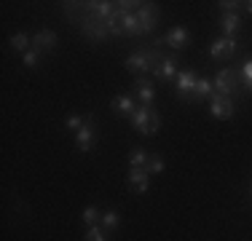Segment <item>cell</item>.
<instances>
[{
  "mask_svg": "<svg viewBox=\"0 0 252 241\" xmlns=\"http://www.w3.org/2000/svg\"><path fill=\"white\" fill-rule=\"evenodd\" d=\"M218 5L223 8V14H228V11H236L242 3H236V0H223V3H218Z\"/></svg>",
  "mask_w": 252,
  "mask_h": 241,
  "instance_id": "f1b7e54d",
  "label": "cell"
},
{
  "mask_svg": "<svg viewBox=\"0 0 252 241\" xmlns=\"http://www.w3.org/2000/svg\"><path fill=\"white\" fill-rule=\"evenodd\" d=\"M30 43H32V40H30L25 32H16L14 38H11V46H14L19 54H27V51H30Z\"/></svg>",
  "mask_w": 252,
  "mask_h": 241,
  "instance_id": "44dd1931",
  "label": "cell"
},
{
  "mask_svg": "<svg viewBox=\"0 0 252 241\" xmlns=\"http://www.w3.org/2000/svg\"><path fill=\"white\" fill-rule=\"evenodd\" d=\"M158 129H161V116H158V110H153V118H151V134H156Z\"/></svg>",
  "mask_w": 252,
  "mask_h": 241,
  "instance_id": "f546056e",
  "label": "cell"
},
{
  "mask_svg": "<svg viewBox=\"0 0 252 241\" xmlns=\"http://www.w3.org/2000/svg\"><path fill=\"white\" fill-rule=\"evenodd\" d=\"M151 118H153V107H137V113L131 116V126H134L140 134H151Z\"/></svg>",
  "mask_w": 252,
  "mask_h": 241,
  "instance_id": "8fae6325",
  "label": "cell"
},
{
  "mask_svg": "<svg viewBox=\"0 0 252 241\" xmlns=\"http://www.w3.org/2000/svg\"><path fill=\"white\" fill-rule=\"evenodd\" d=\"M121 27H124V35H129V38L145 35V27L137 19V11H121Z\"/></svg>",
  "mask_w": 252,
  "mask_h": 241,
  "instance_id": "ba28073f",
  "label": "cell"
},
{
  "mask_svg": "<svg viewBox=\"0 0 252 241\" xmlns=\"http://www.w3.org/2000/svg\"><path fill=\"white\" fill-rule=\"evenodd\" d=\"M177 59L175 57H164L158 64L153 67V78L156 81H172V78H177Z\"/></svg>",
  "mask_w": 252,
  "mask_h": 241,
  "instance_id": "9c48e42d",
  "label": "cell"
},
{
  "mask_svg": "<svg viewBox=\"0 0 252 241\" xmlns=\"http://www.w3.org/2000/svg\"><path fill=\"white\" fill-rule=\"evenodd\" d=\"M161 169H164V161H161L158 155H151V158H148V174H158Z\"/></svg>",
  "mask_w": 252,
  "mask_h": 241,
  "instance_id": "4316f807",
  "label": "cell"
},
{
  "mask_svg": "<svg viewBox=\"0 0 252 241\" xmlns=\"http://www.w3.org/2000/svg\"><path fill=\"white\" fill-rule=\"evenodd\" d=\"M244 5H247V11H250V14H252V0H250V3H244Z\"/></svg>",
  "mask_w": 252,
  "mask_h": 241,
  "instance_id": "4dcf8cb0",
  "label": "cell"
},
{
  "mask_svg": "<svg viewBox=\"0 0 252 241\" xmlns=\"http://www.w3.org/2000/svg\"><path fill=\"white\" fill-rule=\"evenodd\" d=\"M81 5L86 11V16H94V19H102V22L116 14V8H113L116 3H107V0H92V3H81Z\"/></svg>",
  "mask_w": 252,
  "mask_h": 241,
  "instance_id": "52a82bcc",
  "label": "cell"
},
{
  "mask_svg": "<svg viewBox=\"0 0 252 241\" xmlns=\"http://www.w3.org/2000/svg\"><path fill=\"white\" fill-rule=\"evenodd\" d=\"M92 140H94V126H92V118H89V123L83 126L81 131H75V145H78V150L89 153V150H92Z\"/></svg>",
  "mask_w": 252,
  "mask_h": 241,
  "instance_id": "2e32d148",
  "label": "cell"
},
{
  "mask_svg": "<svg viewBox=\"0 0 252 241\" xmlns=\"http://www.w3.org/2000/svg\"><path fill=\"white\" fill-rule=\"evenodd\" d=\"M212 94H215V86L207 78H199V81H196V89H193V99H207V96L212 99Z\"/></svg>",
  "mask_w": 252,
  "mask_h": 241,
  "instance_id": "d6986e66",
  "label": "cell"
},
{
  "mask_svg": "<svg viewBox=\"0 0 252 241\" xmlns=\"http://www.w3.org/2000/svg\"><path fill=\"white\" fill-rule=\"evenodd\" d=\"M81 220L83 222H86V225H97V222L102 220V212H99V209L97 207H86V209H83V214H81Z\"/></svg>",
  "mask_w": 252,
  "mask_h": 241,
  "instance_id": "7402d4cb",
  "label": "cell"
},
{
  "mask_svg": "<svg viewBox=\"0 0 252 241\" xmlns=\"http://www.w3.org/2000/svg\"><path fill=\"white\" fill-rule=\"evenodd\" d=\"M236 54V38H218L212 46H209V57L223 62V59H231Z\"/></svg>",
  "mask_w": 252,
  "mask_h": 241,
  "instance_id": "277c9868",
  "label": "cell"
},
{
  "mask_svg": "<svg viewBox=\"0 0 252 241\" xmlns=\"http://www.w3.org/2000/svg\"><path fill=\"white\" fill-rule=\"evenodd\" d=\"M78 24H81V32L86 35V38H92V40H105V38H110V32H107V27H105V22H102V19L83 16Z\"/></svg>",
  "mask_w": 252,
  "mask_h": 241,
  "instance_id": "3957f363",
  "label": "cell"
},
{
  "mask_svg": "<svg viewBox=\"0 0 252 241\" xmlns=\"http://www.w3.org/2000/svg\"><path fill=\"white\" fill-rule=\"evenodd\" d=\"M188 40H190V35H188V30H185V27H172L169 32H166L164 43L169 48H175V51H180V48L188 46Z\"/></svg>",
  "mask_w": 252,
  "mask_h": 241,
  "instance_id": "7c38bea8",
  "label": "cell"
},
{
  "mask_svg": "<svg viewBox=\"0 0 252 241\" xmlns=\"http://www.w3.org/2000/svg\"><path fill=\"white\" fill-rule=\"evenodd\" d=\"M137 94H140L142 105L151 107L153 99H156V91H153V83L148 81V78H137Z\"/></svg>",
  "mask_w": 252,
  "mask_h": 241,
  "instance_id": "e0dca14e",
  "label": "cell"
},
{
  "mask_svg": "<svg viewBox=\"0 0 252 241\" xmlns=\"http://www.w3.org/2000/svg\"><path fill=\"white\" fill-rule=\"evenodd\" d=\"M113 110L118 113V116H124V118H131L137 113V107H134V102H131V96H124V94H118V96H113Z\"/></svg>",
  "mask_w": 252,
  "mask_h": 241,
  "instance_id": "9a60e30c",
  "label": "cell"
},
{
  "mask_svg": "<svg viewBox=\"0 0 252 241\" xmlns=\"http://www.w3.org/2000/svg\"><path fill=\"white\" fill-rule=\"evenodd\" d=\"M236 107H233V99L231 96H220V94H212V116L218 120H231Z\"/></svg>",
  "mask_w": 252,
  "mask_h": 241,
  "instance_id": "8992f818",
  "label": "cell"
},
{
  "mask_svg": "<svg viewBox=\"0 0 252 241\" xmlns=\"http://www.w3.org/2000/svg\"><path fill=\"white\" fill-rule=\"evenodd\" d=\"M32 48L35 51H54L57 48V32L54 30H40L32 38Z\"/></svg>",
  "mask_w": 252,
  "mask_h": 241,
  "instance_id": "4fadbf2b",
  "label": "cell"
},
{
  "mask_svg": "<svg viewBox=\"0 0 252 241\" xmlns=\"http://www.w3.org/2000/svg\"><path fill=\"white\" fill-rule=\"evenodd\" d=\"M250 190H252V185H250Z\"/></svg>",
  "mask_w": 252,
  "mask_h": 241,
  "instance_id": "1f68e13d",
  "label": "cell"
},
{
  "mask_svg": "<svg viewBox=\"0 0 252 241\" xmlns=\"http://www.w3.org/2000/svg\"><path fill=\"white\" fill-rule=\"evenodd\" d=\"M22 59H25V67H38V64H40V51L30 48V51H27Z\"/></svg>",
  "mask_w": 252,
  "mask_h": 241,
  "instance_id": "d4e9b609",
  "label": "cell"
},
{
  "mask_svg": "<svg viewBox=\"0 0 252 241\" xmlns=\"http://www.w3.org/2000/svg\"><path fill=\"white\" fill-rule=\"evenodd\" d=\"M86 123H89V118H83V116H70V118H67V126H70L73 131H81Z\"/></svg>",
  "mask_w": 252,
  "mask_h": 241,
  "instance_id": "484cf974",
  "label": "cell"
},
{
  "mask_svg": "<svg viewBox=\"0 0 252 241\" xmlns=\"http://www.w3.org/2000/svg\"><path fill=\"white\" fill-rule=\"evenodd\" d=\"M148 158H151V155H148L142 148H134V150H131V155H129V164L134 166V169H145L148 166Z\"/></svg>",
  "mask_w": 252,
  "mask_h": 241,
  "instance_id": "ffe728a7",
  "label": "cell"
},
{
  "mask_svg": "<svg viewBox=\"0 0 252 241\" xmlns=\"http://www.w3.org/2000/svg\"><path fill=\"white\" fill-rule=\"evenodd\" d=\"M137 19H140V24L145 27V32H151L156 19H158V11H156L153 3H142L140 8H137Z\"/></svg>",
  "mask_w": 252,
  "mask_h": 241,
  "instance_id": "5bb4252c",
  "label": "cell"
},
{
  "mask_svg": "<svg viewBox=\"0 0 252 241\" xmlns=\"http://www.w3.org/2000/svg\"><path fill=\"white\" fill-rule=\"evenodd\" d=\"M83 241H107V236L102 233V228L94 225V228H89V233H86V239H83Z\"/></svg>",
  "mask_w": 252,
  "mask_h": 241,
  "instance_id": "83f0119b",
  "label": "cell"
},
{
  "mask_svg": "<svg viewBox=\"0 0 252 241\" xmlns=\"http://www.w3.org/2000/svg\"><path fill=\"white\" fill-rule=\"evenodd\" d=\"M239 78L244 81V86H247V89H252V59L242 64V70H239Z\"/></svg>",
  "mask_w": 252,
  "mask_h": 241,
  "instance_id": "cb8c5ba5",
  "label": "cell"
},
{
  "mask_svg": "<svg viewBox=\"0 0 252 241\" xmlns=\"http://www.w3.org/2000/svg\"><path fill=\"white\" fill-rule=\"evenodd\" d=\"M196 72L193 70H180L177 72V96L180 99H193V89H196Z\"/></svg>",
  "mask_w": 252,
  "mask_h": 241,
  "instance_id": "5b68a950",
  "label": "cell"
},
{
  "mask_svg": "<svg viewBox=\"0 0 252 241\" xmlns=\"http://www.w3.org/2000/svg\"><path fill=\"white\" fill-rule=\"evenodd\" d=\"M220 24H223L225 30V38H233V32L239 30V24H242V19H239L236 11H228V14H223V19H220Z\"/></svg>",
  "mask_w": 252,
  "mask_h": 241,
  "instance_id": "ac0fdd59",
  "label": "cell"
},
{
  "mask_svg": "<svg viewBox=\"0 0 252 241\" xmlns=\"http://www.w3.org/2000/svg\"><path fill=\"white\" fill-rule=\"evenodd\" d=\"M212 86H215V94L231 96L233 91H236V86H239V75H236L233 70H220L218 75H215Z\"/></svg>",
  "mask_w": 252,
  "mask_h": 241,
  "instance_id": "7a4b0ae2",
  "label": "cell"
},
{
  "mask_svg": "<svg viewBox=\"0 0 252 241\" xmlns=\"http://www.w3.org/2000/svg\"><path fill=\"white\" fill-rule=\"evenodd\" d=\"M129 188L134 193H148L151 188V174H148V169H129Z\"/></svg>",
  "mask_w": 252,
  "mask_h": 241,
  "instance_id": "30bf717a",
  "label": "cell"
},
{
  "mask_svg": "<svg viewBox=\"0 0 252 241\" xmlns=\"http://www.w3.org/2000/svg\"><path fill=\"white\" fill-rule=\"evenodd\" d=\"M161 51L158 48H140V51H134V54H129V59H126V70H131V72H148V70H153L156 64L161 62Z\"/></svg>",
  "mask_w": 252,
  "mask_h": 241,
  "instance_id": "6da1fadb",
  "label": "cell"
},
{
  "mask_svg": "<svg viewBox=\"0 0 252 241\" xmlns=\"http://www.w3.org/2000/svg\"><path fill=\"white\" fill-rule=\"evenodd\" d=\"M118 222H121L118 212H105V214H102V228H107V231H116Z\"/></svg>",
  "mask_w": 252,
  "mask_h": 241,
  "instance_id": "603a6c76",
  "label": "cell"
}]
</instances>
